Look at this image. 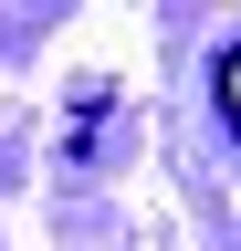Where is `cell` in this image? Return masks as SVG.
I'll use <instances>...</instances> for the list:
<instances>
[{"instance_id": "6da1fadb", "label": "cell", "mask_w": 241, "mask_h": 251, "mask_svg": "<svg viewBox=\"0 0 241 251\" xmlns=\"http://www.w3.org/2000/svg\"><path fill=\"white\" fill-rule=\"evenodd\" d=\"M220 115H231V136H241V42L220 52Z\"/></svg>"}]
</instances>
